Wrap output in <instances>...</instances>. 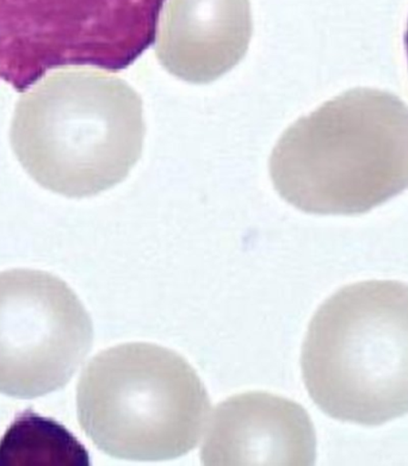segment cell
<instances>
[{
	"label": "cell",
	"mask_w": 408,
	"mask_h": 466,
	"mask_svg": "<svg viewBox=\"0 0 408 466\" xmlns=\"http://www.w3.org/2000/svg\"><path fill=\"white\" fill-rule=\"evenodd\" d=\"M94 326L76 292L40 269L0 272V394L41 398L83 364Z\"/></svg>",
	"instance_id": "cell-6"
},
{
	"label": "cell",
	"mask_w": 408,
	"mask_h": 466,
	"mask_svg": "<svg viewBox=\"0 0 408 466\" xmlns=\"http://www.w3.org/2000/svg\"><path fill=\"white\" fill-rule=\"evenodd\" d=\"M301 365L331 418L380 426L408 414V284L367 280L331 296L311 319Z\"/></svg>",
	"instance_id": "cell-3"
},
{
	"label": "cell",
	"mask_w": 408,
	"mask_h": 466,
	"mask_svg": "<svg viewBox=\"0 0 408 466\" xmlns=\"http://www.w3.org/2000/svg\"><path fill=\"white\" fill-rule=\"evenodd\" d=\"M313 423L300 404L248 392L219 404L201 449L204 465H311Z\"/></svg>",
	"instance_id": "cell-7"
},
{
	"label": "cell",
	"mask_w": 408,
	"mask_h": 466,
	"mask_svg": "<svg viewBox=\"0 0 408 466\" xmlns=\"http://www.w3.org/2000/svg\"><path fill=\"white\" fill-rule=\"evenodd\" d=\"M270 173L305 213H368L408 188V106L386 91L345 92L283 134Z\"/></svg>",
	"instance_id": "cell-1"
},
{
	"label": "cell",
	"mask_w": 408,
	"mask_h": 466,
	"mask_svg": "<svg viewBox=\"0 0 408 466\" xmlns=\"http://www.w3.org/2000/svg\"><path fill=\"white\" fill-rule=\"evenodd\" d=\"M140 96L117 76L76 69L53 73L17 103L10 140L42 187L91 198L121 183L144 146Z\"/></svg>",
	"instance_id": "cell-2"
},
{
	"label": "cell",
	"mask_w": 408,
	"mask_h": 466,
	"mask_svg": "<svg viewBox=\"0 0 408 466\" xmlns=\"http://www.w3.org/2000/svg\"><path fill=\"white\" fill-rule=\"evenodd\" d=\"M405 47H406V53H407V57H408V25H407L406 34H405Z\"/></svg>",
	"instance_id": "cell-10"
},
{
	"label": "cell",
	"mask_w": 408,
	"mask_h": 466,
	"mask_svg": "<svg viewBox=\"0 0 408 466\" xmlns=\"http://www.w3.org/2000/svg\"><path fill=\"white\" fill-rule=\"evenodd\" d=\"M251 30L248 0H175L160 30L158 59L184 82L211 83L240 63Z\"/></svg>",
	"instance_id": "cell-8"
},
{
	"label": "cell",
	"mask_w": 408,
	"mask_h": 466,
	"mask_svg": "<svg viewBox=\"0 0 408 466\" xmlns=\"http://www.w3.org/2000/svg\"><path fill=\"white\" fill-rule=\"evenodd\" d=\"M84 432L119 460H175L198 445L210 400L182 356L161 346L125 344L92 358L76 388Z\"/></svg>",
	"instance_id": "cell-4"
},
{
	"label": "cell",
	"mask_w": 408,
	"mask_h": 466,
	"mask_svg": "<svg viewBox=\"0 0 408 466\" xmlns=\"http://www.w3.org/2000/svg\"><path fill=\"white\" fill-rule=\"evenodd\" d=\"M165 0H0V82L28 91L52 69L122 71L156 41Z\"/></svg>",
	"instance_id": "cell-5"
},
{
	"label": "cell",
	"mask_w": 408,
	"mask_h": 466,
	"mask_svg": "<svg viewBox=\"0 0 408 466\" xmlns=\"http://www.w3.org/2000/svg\"><path fill=\"white\" fill-rule=\"evenodd\" d=\"M88 453L76 437L51 419L26 411L0 441V465H88Z\"/></svg>",
	"instance_id": "cell-9"
}]
</instances>
